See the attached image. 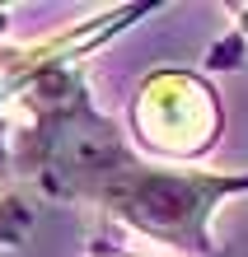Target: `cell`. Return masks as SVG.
I'll return each instance as SVG.
<instances>
[{"label":"cell","instance_id":"obj_1","mask_svg":"<svg viewBox=\"0 0 248 257\" xmlns=\"http://www.w3.org/2000/svg\"><path fill=\"white\" fill-rule=\"evenodd\" d=\"M10 169L52 201H85L174 257H225L215 215L248 196V169H178L145 159L94 103L85 61H56L10 108Z\"/></svg>","mask_w":248,"mask_h":257},{"label":"cell","instance_id":"obj_2","mask_svg":"<svg viewBox=\"0 0 248 257\" xmlns=\"http://www.w3.org/2000/svg\"><path fill=\"white\" fill-rule=\"evenodd\" d=\"M225 108L220 94L188 66L150 70L127 103V136L145 159L192 169L220 145Z\"/></svg>","mask_w":248,"mask_h":257},{"label":"cell","instance_id":"obj_3","mask_svg":"<svg viewBox=\"0 0 248 257\" xmlns=\"http://www.w3.org/2000/svg\"><path fill=\"white\" fill-rule=\"evenodd\" d=\"M141 14H154V5H108L99 14H89V19H75L66 28H56L47 38L0 47V164H10V108L28 89V80H38L56 61H85L94 47H103L113 33H122Z\"/></svg>","mask_w":248,"mask_h":257},{"label":"cell","instance_id":"obj_4","mask_svg":"<svg viewBox=\"0 0 248 257\" xmlns=\"http://www.w3.org/2000/svg\"><path fill=\"white\" fill-rule=\"evenodd\" d=\"M33 229V201L24 192H0V252L19 248Z\"/></svg>","mask_w":248,"mask_h":257},{"label":"cell","instance_id":"obj_5","mask_svg":"<svg viewBox=\"0 0 248 257\" xmlns=\"http://www.w3.org/2000/svg\"><path fill=\"white\" fill-rule=\"evenodd\" d=\"M89 257H150V252H131V248H94V252H89Z\"/></svg>","mask_w":248,"mask_h":257},{"label":"cell","instance_id":"obj_6","mask_svg":"<svg viewBox=\"0 0 248 257\" xmlns=\"http://www.w3.org/2000/svg\"><path fill=\"white\" fill-rule=\"evenodd\" d=\"M229 14H239V28L248 33V5H229Z\"/></svg>","mask_w":248,"mask_h":257},{"label":"cell","instance_id":"obj_7","mask_svg":"<svg viewBox=\"0 0 248 257\" xmlns=\"http://www.w3.org/2000/svg\"><path fill=\"white\" fill-rule=\"evenodd\" d=\"M5 24H10V5H0V33H5Z\"/></svg>","mask_w":248,"mask_h":257}]
</instances>
